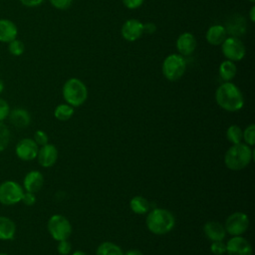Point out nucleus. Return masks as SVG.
Instances as JSON below:
<instances>
[{"label": "nucleus", "instance_id": "nucleus-37", "mask_svg": "<svg viewBox=\"0 0 255 255\" xmlns=\"http://www.w3.org/2000/svg\"><path fill=\"white\" fill-rule=\"evenodd\" d=\"M156 30V26L153 23H145L143 24V33H147V34H152L154 33Z\"/></svg>", "mask_w": 255, "mask_h": 255}, {"label": "nucleus", "instance_id": "nucleus-16", "mask_svg": "<svg viewBox=\"0 0 255 255\" xmlns=\"http://www.w3.org/2000/svg\"><path fill=\"white\" fill-rule=\"evenodd\" d=\"M195 37L188 32L182 33L176 40V48L181 56L191 55L196 48Z\"/></svg>", "mask_w": 255, "mask_h": 255}, {"label": "nucleus", "instance_id": "nucleus-1", "mask_svg": "<svg viewBox=\"0 0 255 255\" xmlns=\"http://www.w3.org/2000/svg\"><path fill=\"white\" fill-rule=\"evenodd\" d=\"M217 105L227 112H237L244 105V98L239 88L231 82L221 84L215 93Z\"/></svg>", "mask_w": 255, "mask_h": 255}, {"label": "nucleus", "instance_id": "nucleus-31", "mask_svg": "<svg viewBox=\"0 0 255 255\" xmlns=\"http://www.w3.org/2000/svg\"><path fill=\"white\" fill-rule=\"evenodd\" d=\"M33 139L35 140V142H36L39 146H42V145H45L46 143H48L49 137H48V134H47L44 130L38 129V130L35 131Z\"/></svg>", "mask_w": 255, "mask_h": 255}, {"label": "nucleus", "instance_id": "nucleus-18", "mask_svg": "<svg viewBox=\"0 0 255 255\" xmlns=\"http://www.w3.org/2000/svg\"><path fill=\"white\" fill-rule=\"evenodd\" d=\"M203 232L211 241H222L226 236L224 226L216 221L206 222L203 226Z\"/></svg>", "mask_w": 255, "mask_h": 255}, {"label": "nucleus", "instance_id": "nucleus-22", "mask_svg": "<svg viewBox=\"0 0 255 255\" xmlns=\"http://www.w3.org/2000/svg\"><path fill=\"white\" fill-rule=\"evenodd\" d=\"M237 67L234 62L226 60L223 61L219 66V75L222 80L225 82H230L236 75Z\"/></svg>", "mask_w": 255, "mask_h": 255}, {"label": "nucleus", "instance_id": "nucleus-11", "mask_svg": "<svg viewBox=\"0 0 255 255\" xmlns=\"http://www.w3.org/2000/svg\"><path fill=\"white\" fill-rule=\"evenodd\" d=\"M228 255H252V246L247 239L240 236H232L226 243Z\"/></svg>", "mask_w": 255, "mask_h": 255}, {"label": "nucleus", "instance_id": "nucleus-13", "mask_svg": "<svg viewBox=\"0 0 255 255\" xmlns=\"http://www.w3.org/2000/svg\"><path fill=\"white\" fill-rule=\"evenodd\" d=\"M143 34V24L137 19L127 20L122 27L123 37L129 42L136 41Z\"/></svg>", "mask_w": 255, "mask_h": 255}, {"label": "nucleus", "instance_id": "nucleus-41", "mask_svg": "<svg viewBox=\"0 0 255 255\" xmlns=\"http://www.w3.org/2000/svg\"><path fill=\"white\" fill-rule=\"evenodd\" d=\"M72 255H87L84 251H81V250H77L75 252H73Z\"/></svg>", "mask_w": 255, "mask_h": 255}, {"label": "nucleus", "instance_id": "nucleus-38", "mask_svg": "<svg viewBox=\"0 0 255 255\" xmlns=\"http://www.w3.org/2000/svg\"><path fill=\"white\" fill-rule=\"evenodd\" d=\"M124 255H143V253L138 249H130Z\"/></svg>", "mask_w": 255, "mask_h": 255}, {"label": "nucleus", "instance_id": "nucleus-7", "mask_svg": "<svg viewBox=\"0 0 255 255\" xmlns=\"http://www.w3.org/2000/svg\"><path fill=\"white\" fill-rule=\"evenodd\" d=\"M25 190L15 180H5L0 183V203L3 205H15L22 199Z\"/></svg>", "mask_w": 255, "mask_h": 255}, {"label": "nucleus", "instance_id": "nucleus-21", "mask_svg": "<svg viewBox=\"0 0 255 255\" xmlns=\"http://www.w3.org/2000/svg\"><path fill=\"white\" fill-rule=\"evenodd\" d=\"M129 207L133 213L141 215V214H145L146 212L149 211L150 204H149L148 200L146 198H144L143 196L136 195L130 199Z\"/></svg>", "mask_w": 255, "mask_h": 255}, {"label": "nucleus", "instance_id": "nucleus-8", "mask_svg": "<svg viewBox=\"0 0 255 255\" xmlns=\"http://www.w3.org/2000/svg\"><path fill=\"white\" fill-rule=\"evenodd\" d=\"M249 227L248 216L240 211L230 214L225 221V231L232 236H240L244 234Z\"/></svg>", "mask_w": 255, "mask_h": 255}, {"label": "nucleus", "instance_id": "nucleus-26", "mask_svg": "<svg viewBox=\"0 0 255 255\" xmlns=\"http://www.w3.org/2000/svg\"><path fill=\"white\" fill-rule=\"evenodd\" d=\"M7 45H8L7 49H8L9 54L14 56V57L22 56L24 54V52H25V45L18 38H16L13 41L9 42Z\"/></svg>", "mask_w": 255, "mask_h": 255}, {"label": "nucleus", "instance_id": "nucleus-30", "mask_svg": "<svg viewBox=\"0 0 255 255\" xmlns=\"http://www.w3.org/2000/svg\"><path fill=\"white\" fill-rule=\"evenodd\" d=\"M10 111H11V108L8 102L0 97V122H3L4 120L8 119Z\"/></svg>", "mask_w": 255, "mask_h": 255}, {"label": "nucleus", "instance_id": "nucleus-12", "mask_svg": "<svg viewBox=\"0 0 255 255\" xmlns=\"http://www.w3.org/2000/svg\"><path fill=\"white\" fill-rule=\"evenodd\" d=\"M38 162L43 167H51L53 166L58 159V149L52 143H46L39 147L37 157Z\"/></svg>", "mask_w": 255, "mask_h": 255}, {"label": "nucleus", "instance_id": "nucleus-35", "mask_svg": "<svg viewBox=\"0 0 255 255\" xmlns=\"http://www.w3.org/2000/svg\"><path fill=\"white\" fill-rule=\"evenodd\" d=\"M144 0H123L124 5L128 9H135L141 6Z\"/></svg>", "mask_w": 255, "mask_h": 255}, {"label": "nucleus", "instance_id": "nucleus-33", "mask_svg": "<svg viewBox=\"0 0 255 255\" xmlns=\"http://www.w3.org/2000/svg\"><path fill=\"white\" fill-rule=\"evenodd\" d=\"M52 6L59 10H66L68 9L71 5L73 0H49Z\"/></svg>", "mask_w": 255, "mask_h": 255}, {"label": "nucleus", "instance_id": "nucleus-2", "mask_svg": "<svg viewBox=\"0 0 255 255\" xmlns=\"http://www.w3.org/2000/svg\"><path fill=\"white\" fill-rule=\"evenodd\" d=\"M145 224L151 233L155 235H163L173 229L175 225V218L167 209L154 208L148 212Z\"/></svg>", "mask_w": 255, "mask_h": 255}, {"label": "nucleus", "instance_id": "nucleus-32", "mask_svg": "<svg viewBox=\"0 0 255 255\" xmlns=\"http://www.w3.org/2000/svg\"><path fill=\"white\" fill-rule=\"evenodd\" d=\"M57 250H58V253L61 255H68V254H70V252L72 250V245L68 241V239L62 240V241H59Z\"/></svg>", "mask_w": 255, "mask_h": 255}, {"label": "nucleus", "instance_id": "nucleus-23", "mask_svg": "<svg viewBox=\"0 0 255 255\" xmlns=\"http://www.w3.org/2000/svg\"><path fill=\"white\" fill-rule=\"evenodd\" d=\"M96 255H124V252L117 244L107 241L99 245Z\"/></svg>", "mask_w": 255, "mask_h": 255}, {"label": "nucleus", "instance_id": "nucleus-34", "mask_svg": "<svg viewBox=\"0 0 255 255\" xmlns=\"http://www.w3.org/2000/svg\"><path fill=\"white\" fill-rule=\"evenodd\" d=\"M36 195L35 193H32V192H28V191H25L23 196H22V199L21 201L25 204V205H28V206H32L36 203Z\"/></svg>", "mask_w": 255, "mask_h": 255}, {"label": "nucleus", "instance_id": "nucleus-36", "mask_svg": "<svg viewBox=\"0 0 255 255\" xmlns=\"http://www.w3.org/2000/svg\"><path fill=\"white\" fill-rule=\"evenodd\" d=\"M20 3L28 8H33V7H37L39 5H41L44 0H19Z\"/></svg>", "mask_w": 255, "mask_h": 255}, {"label": "nucleus", "instance_id": "nucleus-14", "mask_svg": "<svg viewBox=\"0 0 255 255\" xmlns=\"http://www.w3.org/2000/svg\"><path fill=\"white\" fill-rule=\"evenodd\" d=\"M44 184V176L38 170L29 171L23 179V188L25 191L36 193L41 190Z\"/></svg>", "mask_w": 255, "mask_h": 255}, {"label": "nucleus", "instance_id": "nucleus-10", "mask_svg": "<svg viewBox=\"0 0 255 255\" xmlns=\"http://www.w3.org/2000/svg\"><path fill=\"white\" fill-rule=\"evenodd\" d=\"M39 145L33 138L25 137L20 139L15 147V153L18 158L24 161H30L37 157Z\"/></svg>", "mask_w": 255, "mask_h": 255}, {"label": "nucleus", "instance_id": "nucleus-15", "mask_svg": "<svg viewBox=\"0 0 255 255\" xmlns=\"http://www.w3.org/2000/svg\"><path fill=\"white\" fill-rule=\"evenodd\" d=\"M18 37V27L10 19H0V43L8 44Z\"/></svg>", "mask_w": 255, "mask_h": 255}, {"label": "nucleus", "instance_id": "nucleus-9", "mask_svg": "<svg viewBox=\"0 0 255 255\" xmlns=\"http://www.w3.org/2000/svg\"><path fill=\"white\" fill-rule=\"evenodd\" d=\"M221 48L225 58L232 62L242 60L246 53L244 44L237 37L226 38L221 44Z\"/></svg>", "mask_w": 255, "mask_h": 255}, {"label": "nucleus", "instance_id": "nucleus-42", "mask_svg": "<svg viewBox=\"0 0 255 255\" xmlns=\"http://www.w3.org/2000/svg\"><path fill=\"white\" fill-rule=\"evenodd\" d=\"M0 255H8V254H6V253H0Z\"/></svg>", "mask_w": 255, "mask_h": 255}, {"label": "nucleus", "instance_id": "nucleus-4", "mask_svg": "<svg viewBox=\"0 0 255 255\" xmlns=\"http://www.w3.org/2000/svg\"><path fill=\"white\" fill-rule=\"evenodd\" d=\"M63 97L70 106L80 107L88 99V89L86 85L77 78H71L63 86Z\"/></svg>", "mask_w": 255, "mask_h": 255}, {"label": "nucleus", "instance_id": "nucleus-27", "mask_svg": "<svg viewBox=\"0 0 255 255\" xmlns=\"http://www.w3.org/2000/svg\"><path fill=\"white\" fill-rule=\"evenodd\" d=\"M10 129L3 122H0V152L7 148L10 142Z\"/></svg>", "mask_w": 255, "mask_h": 255}, {"label": "nucleus", "instance_id": "nucleus-6", "mask_svg": "<svg viewBox=\"0 0 255 255\" xmlns=\"http://www.w3.org/2000/svg\"><path fill=\"white\" fill-rule=\"evenodd\" d=\"M47 228L53 239L62 241L68 239L72 234V224L67 217L61 214L52 215L47 223Z\"/></svg>", "mask_w": 255, "mask_h": 255}, {"label": "nucleus", "instance_id": "nucleus-24", "mask_svg": "<svg viewBox=\"0 0 255 255\" xmlns=\"http://www.w3.org/2000/svg\"><path fill=\"white\" fill-rule=\"evenodd\" d=\"M74 115V108L68 104L58 105L54 111V116L57 120L65 122L70 120Z\"/></svg>", "mask_w": 255, "mask_h": 255}, {"label": "nucleus", "instance_id": "nucleus-25", "mask_svg": "<svg viewBox=\"0 0 255 255\" xmlns=\"http://www.w3.org/2000/svg\"><path fill=\"white\" fill-rule=\"evenodd\" d=\"M242 132H243V130L241 129V128L239 126L232 125L226 130V137L229 142H231L232 144H236V143L241 142Z\"/></svg>", "mask_w": 255, "mask_h": 255}, {"label": "nucleus", "instance_id": "nucleus-20", "mask_svg": "<svg viewBox=\"0 0 255 255\" xmlns=\"http://www.w3.org/2000/svg\"><path fill=\"white\" fill-rule=\"evenodd\" d=\"M226 28L221 25H213L206 32V41L211 45H220L226 39Z\"/></svg>", "mask_w": 255, "mask_h": 255}, {"label": "nucleus", "instance_id": "nucleus-40", "mask_svg": "<svg viewBox=\"0 0 255 255\" xmlns=\"http://www.w3.org/2000/svg\"><path fill=\"white\" fill-rule=\"evenodd\" d=\"M4 89H5V84H4L3 80L0 78V95L4 92Z\"/></svg>", "mask_w": 255, "mask_h": 255}, {"label": "nucleus", "instance_id": "nucleus-29", "mask_svg": "<svg viewBox=\"0 0 255 255\" xmlns=\"http://www.w3.org/2000/svg\"><path fill=\"white\" fill-rule=\"evenodd\" d=\"M210 251L215 255H223L226 253V244H224L222 241H212Z\"/></svg>", "mask_w": 255, "mask_h": 255}, {"label": "nucleus", "instance_id": "nucleus-17", "mask_svg": "<svg viewBox=\"0 0 255 255\" xmlns=\"http://www.w3.org/2000/svg\"><path fill=\"white\" fill-rule=\"evenodd\" d=\"M10 123L16 128H27L31 123V116L29 112L23 108H15L10 111L8 116Z\"/></svg>", "mask_w": 255, "mask_h": 255}, {"label": "nucleus", "instance_id": "nucleus-19", "mask_svg": "<svg viewBox=\"0 0 255 255\" xmlns=\"http://www.w3.org/2000/svg\"><path fill=\"white\" fill-rule=\"evenodd\" d=\"M16 234L15 222L7 217L0 215V240L8 241L12 240Z\"/></svg>", "mask_w": 255, "mask_h": 255}, {"label": "nucleus", "instance_id": "nucleus-39", "mask_svg": "<svg viewBox=\"0 0 255 255\" xmlns=\"http://www.w3.org/2000/svg\"><path fill=\"white\" fill-rule=\"evenodd\" d=\"M249 17H250V20L252 22L255 21V6H252L251 9H250V12H249Z\"/></svg>", "mask_w": 255, "mask_h": 255}, {"label": "nucleus", "instance_id": "nucleus-3", "mask_svg": "<svg viewBox=\"0 0 255 255\" xmlns=\"http://www.w3.org/2000/svg\"><path fill=\"white\" fill-rule=\"evenodd\" d=\"M252 159V149L246 143H236L227 149L224 155V163L230 170L237 171L249 165Z\"/></svg>", "mask_w": 255, "mask_h": 255}, {"label": "nucleus", "instance_id": "nucleus-28", "mask_svg": "<svg viewBox=\"0 0 255 255\" xmlns=\"http://www.w3.org/2000/svg\"><path fill=\"white\" fill-rule=\"evenodd\" d=\"M242 139L244 142L249 145L253 146L255 143V126L253 124L246 127V128L242 132Z\"/></svg>", "mask_w": 255, "mask_h": 255}, {"label": "nucleus", "instance_id": "nucleus-5", "mask_svg": "<svg viewBox=\"0 0 255 255\" xmlns=\"http://www.w3.org/2000/svg\"><path fill=\"white\" fill-rule=\"evenodd\" d=\"M186 70V62L181 55L170 54L162 63V74L168 81L179 80Z\"/></svg>", "mask_w": 255, "mask_h": 255}, {"label": "nucleus", "instance_id": "nucleus-43", "mask_svg": "<svg viewBox=\"0 0 255 255\" xmlns=\"http://www.w3.org/2000/svg\"><path fill=\"white\" fill-rule=\"evenodd\" d=\"M250 2H255V0H249Z\"/></svg>", "mask_w": 255, "mask_h": 255}]
</instances>
